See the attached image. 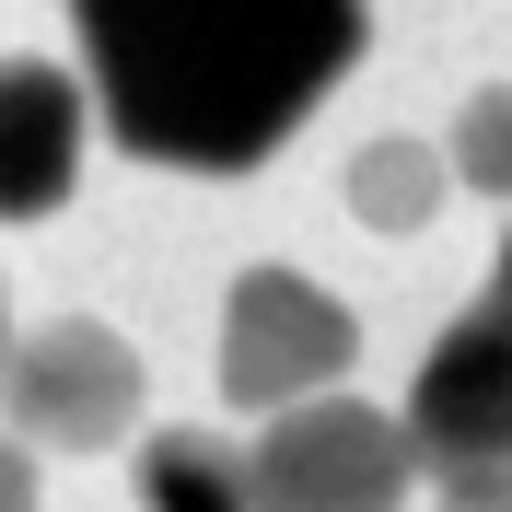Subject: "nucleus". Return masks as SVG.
Here are the masks:
<instances>
[{
	"label": "nucleus",
	"mask_w": 512,
	"mask_h": 512,
	"mask_svg": "<svg viewBox=\"0 0 512 512\" xmlns=\"http://www.w3.org/2000/svg\"><path fill=\"white\" fill-rule=\"evenodd\" d=\"M117 152L163 175H256L350 82L373 0H70Z\"/></svg>",
	"instance_id": "obj_1"
},
{
	"label": "nucleus",
	"mask_w": 512,
	"mask_h": 512,
	"mask_svg": "<svg viewBox=\"0 0 512 512\" xmlns=\"http://www.w3.org/2000/svg\"><path fill=\"white\" fill-rule=\"evenodd\" d=\"M396 419H408L431 478H512V233L489 256L478 303L431 338V361H419Z\"/></svg>",
	"instance_id": "obj_2"
},
{
	"label": "nucleus",
	"mask_w": 512,
	"mask_h": 512,
	"mask_svg": "<svg viewBox=\"0 0 512 512\" xmlns=\"http://www.w3.org/2000/svg\"><path fill=\"white\" fill-rule=\"evenodd\" d=\"M350 361H361V315L326 280H303V268H245V280L222 291V396L245 419H280V408L338 396Z\"/></svg>",
	"instance_id": "obj_3"
},
{
	"label": "nucleus",
	"mask_w": 512,
	"mask_h": 512,
	"mask_svg": "<svg viewBox=\"0 0 512 512\" xmlns=\"http://www.w3.org/2000/svg\"><path fill=\"white\" fill-rule=\"evenodd\" d=\"M408 478H419L408 419L361 396H315L256 431V512H408Z\"/></svg>",
	"instance_id": "obj_4"
},
{
	"label": "nucleus",
	"mask_w": 512,
	"mask_h": 512,
	"mask_svg": "<svg viewBox=\"0 0 512 512\" xmlns=\"http://www.w3.org/2000/svg\"><path fill=\"white\" fill-rule=\"evenodd\" d=\"M140 396H152V373H140V350H128L105 315L35 326L24 350H12V373H0L12 431L47 443V454H117L128 431H140Z\"/></svg>",
	"instance_id": "obj_5"
},
{
	"label": "nucleus",
	"mask_w": 512,
	"mask_h": 512,
	"mask_svg": "<svg viewBox=\"0 0 512 512\" xmlns=\"http://www.w3.org/2000/svg\"><path fill=\"white\" fill-rule=\"evenodd\" d=\"M82 82L59 59H0V222H47L82 187Z\"/></svg>",
	"instance_id": "obj_6"
},
{
	"label": "nucleus",
	"mask_w": 512,
	"mask_h": 512,
	"mask_svg": "<svg viewBox=\"0 0 512 512\" xmlns=\"http://www.w3.org/2000/svg\"><path fill=\"white\" fill-rule=\"evenodd\" d=\"M128 478H140V512H256V443H233V431H152Z\"/></svg>",
	"instance_id": "obj_7"
},
{
	"label": "nucleus",
	"mask_w": 512,
	"mask_h": 512,
	"mask_svg": "<svg viewBox=\"0 0 512 512\" xmlns=\"http://www.w3.org/2000/svg\"><path fill=\"white\" fill-rule=\"evenodd\" d=\"M443 187H454L443 140H408V128H396V140H361V152H350V210L373 233H419L431 210H443Z\"/></svg>",
	"instance_id": "obj_8"
},
{
	"label": "nucleus",
	"mask_w": 512,
	"mask_h": 512,
	"mask_svg": "<svg viewBox=\"0 0 512 512\" xmlns=\"http://www.w3.org/2000/svg\"><path fill=\"white\" fill-rule=\"evenodd\" d=\"M454 187H478V198H512V82H478L466 94V117H454Z\"/></svg>",
	"instance_id": "obj_9"
},
{
	"label": "nucleus",
	"mask_w": 512,
	"mask_h": 512,
	"mask_svg": "<svg viewBox=\"0 0 512 512\" xmlns=\"http://www.w3.org/2000/svg\"><path fill=\"white\" fill-rule=\"evenodd\" d=\"M431 512H512V478H431Z\"/></svg>",
	"instance_id": "obj_10"
},
{
	"label": "nucleus",
	"mask_w": 512,
	"mask_h": 512,
	"mask_svg": "<svg viewBox=\"0 0 512 512\" xmlns=\"http://www.w3.org/2000/svg\"><path fill=\"white\" fill-rule=\"evenodd\" d=\"M0 512H35V466H24V443L0 431Z\"/></svg>",
	"instance_id": "obj_11"
},
{
	"label": "nucleus",
	"mask_w": 512,
	"mask_h": 512,
	"mask_svg": "<svg viewBox=\"0 0 512 512\" xmlns=\"http://www.w3.org/2000/svg\"><path fill=\"white\" fill-rule=\"evenodd\" d=\"M0 338H12V326H0ZM0 373H12V350H0Z\"/></svg>",
	"instance_id": "obj_12"
}]
</instances>
